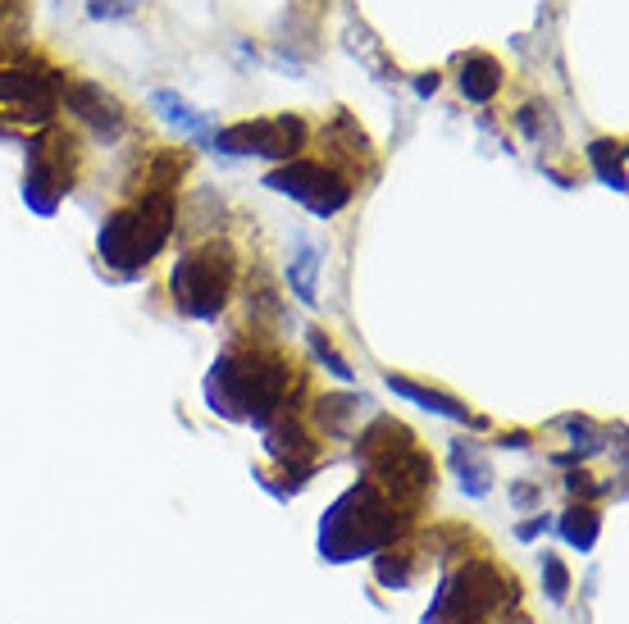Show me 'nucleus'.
<instances>
[{
	"label": "nucleus",
	"mask_w": 629,
	"mask_h": 624,
	"mask_svg": "<svg viewBox=\"0 0 629 624\" xmlns=\"http://www.w3.org/2000/svg\"><path fill=\"white\" fill-rule=\"evenodd\" d=\"M292 387V365L269 347H223L206 374V406L233 424H274Z\"/></svg>",
	"instance_id": "1"
},
{
	"label": "nucleus",
	"mask_w": 629,
	"mask_h": 624,
	"mask_svg": "<svg viewBox=\"0 0 629 624\" xmlns=\"http://www.w3.org/2000/svg\"><path fill=\"white\" fill-rule=\"evenodd\" d=\"M407 525H411V511H401L374 483H356L319 519V556L338 565L356 556H379L407 533Z\"/></svg>",
	"instance_id": "2"
},
{
	"label": "nucleus",
	"mask_w": 629,
	"mask_h": 624,
	"mask_svg": "<svg viewBox=\"0 0 629 624\" xmlns=\"http://www.w3.org/2000/svg\"><path fill=\"white\" fill-rule=\"evenodd\" d=\"M356 465L361 483H374L401 511H415L434 488V456L420 447L407 424L388 420V415H379L356 437Z\"/></svg>",
	"instance_id": "3"
},
{
	"label": "nucleus",
	"mask_w": 629,
	"mask_h": 624,
	"mask_svg": "<svg viewBox=\"0 0 629 624\" xmlns=\"http://www.w3.org/2000/svg\"><path fill=\"white\" fill-rule=\"evenodd\" d=\"M173 219H179V201H173V192H142L137 201L119 205V211L100 224L96 251L110 269L142 274L150 260L169 247Z\"/></svg>",
	"instance_id": "4"
},
{
	"label": "nucleus",
	"mask_w": 629,
	"mask_h": 624,
	"mask_svg": "<svg viewBox=\"0 0 629 624\" xmlns=\"http://www.w3.org/2000/svg\"><path fill=\"white\" fill-rule=\"evenodd\" d=\"M507 602H516V575L480 556L438 584V597L424 611V624H484Z\"/></svg>",
	"instance_id": "5"
},
{
	"label": "nucleus",
	"mask_w": 629,
	"mask_h": 624,
	"mask_svg": "<svg viewBox=\"0 0 629 624\" xmlns=\"http://www.w3.org/2000/svg\"><path fill=\"white\" fill-rule=\"evenodd\" d=\"M233 283H238L233 247L229 242H201L169 274L173 310L188 320H215V315H223V305H229Z\"/></svg>",
	"instance_id": "6"
},
{
	"label": "nucleus",
	"mask_w": 629,
	"mask_h": 624,
	"mask_svg": "<svg viewBox=\"0 0 629 624\" xmlns=\"http://www.w3.org/2000/svg\"><path fill=\"white\" fill-rule=\"evenodd\" d=\"M73 169H78V142L64 128L46 123L41 137L28 146V169H23V205L33 215L50 219L60 201L73 192Z\"/></svg>",
	"instance_id": "7"
},
{
	"label": "nucleus",
	"mask_w": 629,
	"mask_h": 624,
	"mask_svg": "<svg viewBox=\"0 0 629 624\" xmlns=\"http://www.w3.org/2000/svg\"><path fill=\"white\" fill-rule=\"evenodd\" d=\"M64 77L37 60H0V106L10 123H56Z\"/></svg>",
	"instance_id": "8"
},
{
	"label": "nucleus",
	"mask_w": 629,
	"mask_h": 624,
	"mask_svg": "<svg viewBox=\"0 0 629 624\" xmlns=\"http://www.w3.org/2000/svg\"><path fill=\"white\" fill-rule=\"evenodd\" d=\"M265 188L306 205L315 219H334L351 205V178L324 160H288L265 173Z\"/></svg>",
	"instance_id": "9"
},
{
	"label": "nucleus",
	"mask_w": 629,
	"mask_h": 624,
	"mask_svg": "<svg viewBox=\"0 0 629 624\" xmlns=\"http://www.w3.org/2000/svg\"><path fill=\"white\" fill-rule=\"evenodd\" d=\"M311 128L301 123V115H269V119H246L233 128H219L210 151L219 155H265V160H301Z\"/></svg>",
	"instance_id": "10"
},
{
	"label": "nucleus",
	"mask_w": 629,
	"mask_h": 624,
	"mask_svg": "<svg viewBox=\"0 0 629 624\" xmlns=\"http://www.w3.org/2000/svg\"><path fill=\"white\" fill-rule=\"evenodd\" d=\"M60 100H64V110L78 123H87L100 142H119L123 128H129V115H123L119 96L106 92L100 83H92V77H73V83H64Z\"/></svg>",
	"instance_id": "11"
},
{
	"label": "nucleus",
	"mask_w": 629,
	"mask_h": 624,
	"mask_svg": "<svg viewBox=\"0 0 629 624\" xmlns=\"http://www.w3.org/2000/svg\"><path fill=\"white\" fill-rule=\"evenodd\" d=\"M150 106L160 110V119H165L169 128H179L183 137H196L201 146L210 151V142H215V133H219V128H215V115L196 110L192 100H183L179 92H156V96H150Z\"/></svg>",
	"instance_id": "12"
},
{
	"label": "nucleus",
	"mask_w": 629,
	"mask_h": 624,
	"mask_svg": "<svg viewBox=\"0 0 629 624\" xmlns=\"http://www.w3.org/2000/svg\"><path fill=\"white\" fill-rule=\"evenodd\" d=\"M451 470H457V479H461V488H465V497H488L493 492V460L484 456V447L480 442H470V437H457L451 442Z\"/></svg>",
	"instance_id": "13"
},
{
	"label": "nucleus",
	"mask_w": 629,
	"mask_h": 624,
	"mask_svg": "<svg viewBox=\"0 0 629 624\" xmlns=\"http://www.w3.org/2000/svg\"><path fill=\"white\" fill-rule=\"evenodd\" d=\"M319 251H315V242L306 238V232H297L292 238V255H288V288H292V297L301 301V305H315L319 301Z\"/></svg>",
	"instance_id": "14"
},
{
	"label": "nucleus",
	"mask_w": 629,
	"mask_h": 624,
	"mask_svg": "<svg viewBox=\"0 0 629 624\" xmlns=\"http://www.w3.org/2000/svg\"><path fill=\"white\" fill-rule=\"evenodd\" d=\"M388 387H392L401 401H415L420 410H434V415H443V420H451V424H480V420L470 415V406H461L457 397L438 393V387H424V383H415V379H397V374H388Z\"/></svg>",
	"instance_id": "15"
},
{
	"label": "nucleus",
	"mask_w": 629,
	"mask_h": 624,
	"mask_svg": "<svg viewBox=\"0 0 629 624\" xmlns=\"http://www.w3.org/2000/svg\"><path fill=\"white\" fill-rule=\"evenodd\" d=\"M461 96L470 106H488V100L501 92V64L484 50H474V56H461V77H457Z\"/></svg>",
	"instance_id": "16"
},
{
	"label": "nucleus",
	"mask_w": 629,
	"mask_h": 624,
	"mask_svg": "<svg viewBox=\"0 0 629 624\" xmlns=\"http://www.w3.org/2000/svg\"><path fill=\"white\" fill-rule=\"evenodd\" d=\"M589 165H593V173L602 178V188H612L616 196L625 192V142H616V137H597V142H589Z\"/></svg>",
	"instance_id": "17"
},
{
	"label": "nucleus",
	"mask_w": 629,
	"mask_h": 624,
	"mask_svg": "<svg viewBox=\"0 0 629 624\" xmlns=\"http://www.w3.org/2000/svg\"><path fill=\"white\" fill-rule=\"evenodd\" d=\"M557 533L566 538V548L593 552V548H597V533H602V515H597L589 502H580V506H570V511L557 519Z\"/></svg>",
	"instance_id": "18"
},
{
	"label": "nucleus",
	"mask_w": 629,
	"mask_h": 624,
	"mask_svg": "<svg viewBox=\"0 0 629 624\" xmlns=\"http://www.w3.org/2000/svg\"><path fill=\"white\" fill-rule=\"evenodd\" d=\"M365 406H374V401H370V397H319V401H315V424L329 433V437H342L347 424L356 420Z\"/></svg>",
	"instance_id": "19"
},
{
	"label": "nucleus",
	"mask_w": 629,
	"mask_h": 624,
	"mask_svg": "<svg viewBox=\"0 0 629 624\" xmlns=\"http://www.w3.org/2000/svg\"><path fill=\"white\" fill-rule=\"evenodd\" d=\"M347 46H351V56H356V60H365V69H374V73H379L384 77V83H388V60H384V50H379V41H374V33L365 28V23H356V19H351L347 23Z\"/></svg>",
	"instance_id": "20"
},
{
	"label": "nucleus",
	"mask_w": 629,
	"mask_h": 624,
	"mask_svg": "<svg viewBox=\"0 0 629 624\" xmlns=\"http://www.w3.org/2000/svg\"><path fill=\"white\" fill-rule=\"evenodd\" d=\"M306 333H311V351H315V360H319V365L329 370L338 383H351V379H356V374H351V365H347V356L329 343V333H324V328H306Z\"/></svg>",
	"instance_id": "21"
},
{
	"label": "nucleus",
	"mask_w": 629,
	"mask_h": 624,
	"mask_svg": "<svg viewBox=\"0 0 629 624\" xmlns=\"http://www.w3.org/2000/svg\"><path fill=\"white\" fill-rule=\"evenodd\" d=\"M543 588H547V602H566L570 597V569L557 552H543Z\"/></svg>",
	"instance_id": "22"
},
{
	"label": "nucleus",
	"mask_w": 629,
	"mask_h": 624,
	"mask_svg": "<svg viewBox=\"0 0 629 624\" xmlns=\"http://www.w3.org/2000/svg\"><path fill=\"white\" fill-rule=\"evenodd\" d=\"M146 0H87V19L96 23H119V19H133Z\"/></svg>",
	"instance_id": "23"
},
{
	"label": "nucleus",
	"mask_w": 629,
	"mask_h": 624,
	"mask_svg": "<svg viewBox=\"0 0 629 624\" xmlns=\"http://www.w3.org/2000/svg\"><path fill=\"white\" fill-rule=\"evenodd\" d=\"M566 488L574 492V497H602V492H607V488H597V483H593V475H584V470L566 475Z\"/></svg>",
	"instance_id": "24"
},
{
	"label": "nucleus",
	"mask_w": 629,
	"mask_h": 624,
	"mask_svg": "<svg viewBox=\"0 0 629 624\" xmlns=\"http://www.w3.org/2000/svg\"><path fill=\"white\" fill-rule=\"evenodd\" d=\"M547 529H552V519H547V515H534V519H520L516 538H520V542H534V538H543Z\"/></svg>",
	"instance_id": "25"
},
{
	"label": "nucleus",
	"mask_w": 629,
	"mask_h": 624,
	"mask_svg": "<svg viewBox=\"0 0 629 624\" xmlns=\"http://www.w3.org/2000/svg\"><path fill=\"white\" fill-rule=\"evenodd\" d=\"M511 502H516L520 511H534V506H543V492L530 488V483H516V488H511Z\"/></svg>",
	"instance_id": "26"
},
{
	"label": "nucleus",
	"mask_w": 629,
	"mask_h": 624,
	"mask_svg": "<svg viewBox=\"0 0 629 624\" xmlns=\"http://www.w3.org/2000/svg\"><path fill=\"white\" fill-rule=\"evenodd\" d=\"M497 447H501V452H524V447H530V433H524V429L501 433V437H497Z\"/></svg>",
	"instance_id": "27"
},
{
	"label": "nucleus",
	"mask_w": 629,
	"mask_h": 624,
	"mask_svg": "<svg viewBox=\"0 0 629 624\" xmlns=\"http://www.w3.org/2000/svg\"><path fill=\"white\" fill-rule=\"evenodd\" d=\"M438 87H443L438 73H420V77H415V96H434Z\"/></svg>",
	"instance_id": "28"
},
{
	"label": "nucleus",
	"mask_w": 629,
	"mask_h": 624,
	"mask_svg": "<svg viewBox=\"0 0 629 624\" xmlns=\"http://www.w3.org/2000/svg\"><path fill=\"white\" fill-rule=\"evenodd\" d=\"M50 5H64V0H50Z\"/></svg>",
	"instance_id": "29"
},
{
	"label": "nucleus",
	"mask_w": 629,
	"mask_h": 624,
	"mask_svg": "<svg viewBox=\"0 0 629 624\" xmlns=\"http://www.w3.org/2000/svg\"><path fill=\"white\" fill-rule=\"evenodd\" d=\"M315 5H319V0H315Z\"/></svg>",
	"instance_id": "30"
}]
</instances>
